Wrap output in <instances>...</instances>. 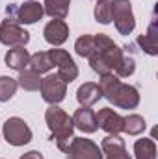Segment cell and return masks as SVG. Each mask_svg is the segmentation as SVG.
I'll use <instances>...</instances> for the list:
<instances>
[{
    "label": "cell",
    "mask_w": 158,
    "mask_h": 159,
    "mask_svg": "<svg viewBox=\"0 0 158 159\" xmlns=\"http://www.w3.org/2000/svg\"><path fill=\"white\" fill-rule=\"evenodd\" d=\"M30 41V34L26 30H22L17 22L11 20H2L0 24V43L6 46H26Z\"/></svg>",
    "instance_id": "obj_9"
},
{
    "label": "cell",
    "mask_w": 158,
    "mask_h": 159,
    "mask_svg": "<svg viewBox=\"0 0 158 159\" xmlns=\"http://www.w3.org/2000/svg\"><path fill=\"white\" fill-rule=\"evenodd\" d=\"M101 98H102V93H101L99 85L93 81H86L77 91V100H78L80 107H89V106L97 104Z\"/></svg>",
    "instance_id": "obj_15"
},
{
    "label": "cell",
    "mask_w": 158,
    "mask_h": 159,
    "mask_svg": "<svg viewBox=\"0 0 158 159\" xmlns=\"http://www.w3.org/2000/svg\"><path fill=\"white\" fill-rule=\"evenodd\" d=\"M43 35H45V41L52 46H60L63 44L67 37H69V26L65 20H60V19H54L50 20L45 30H43Z\"/></svg>",
    "instance_id": "obj_12"
},
{
    "label": "cell",
    "mask_w": 158,
    "mask_h": 159,
    "mask_svg": "<svg viewBox=\"0 0 158 159\" xmlns=\"http://www.w3.org/2000/svg\"><path fill=\"white\" fill-rule=\"evenodd\" d=\"M101 152L104 154L106 159H132L130 154L126 152L125 141L119 135H108L101 143Z\"/></svg>",
    "instance_id": "obj_11"
},
{
    "label": "cell",
    "mask_w": 158,
    "mask_h": 159,
    "mask_svg": "<svg viewBox=\"0 0 158 159\" xmlns=\"http://www.w3.org/2000/svg\"><path fill=\"white\" fill-rule=\"evenodd\" d=\"M75 50H77V54H78L80 57H89V56H93V52L97 50V46H95V37L89 35V34L80 35L78 39H77V43H75Z\"/></svg>",
    "instance_id": "obj_23"
},
{
    "label": "cell",
    "mask_w": 158,
    "mask_h": 159,
    "mask_svg": "<svg viewBox=\"0 0 158 159\" xmlns=\"http://www.w3.org/2000/svg\"><path fill=\"white\" fill-rule=\"evenodd\" d=\"M134 70H136V59L132 56H123L121 63L116 69V76L117 78H128L134 74Z\"/></svg>",
    "instance_id": "obj_26"
},
{
    "label": "cell",
    "mask_w": 158,
    "mask_h": 159,
    "mask_svg": "<svg viewBox=\"0 0 158 159\" xmlns=\"http://www.w3.org/2000/svg\"><path fill=\"white\" fill-rule=\"evenodd\" d=\"M47 54H48L52 65L58 67V76L63 80L65 83H71V81H75L78 78V67L73 61V57L69 56V52H65L62 48H52Z\"/></svg>",
    "instance_id": "obj_6"
},
{
    "label": "cell",
    "mask_w": 158,
    "mask_h": 159,
    "mask_svg": "<svg viewBox=\"0 0 158 159\" xmlns=\"http://www.w3.org/2000/svg\"><path fill=\"white\" fill-rule=\"evenodd\" d=\"M71 119H73V126L78 128L80 131H84V133H95L99 129L95 113L89 107H80V109H77Z\"/></svg>",
    "instance_id": "obj_14"
},
{
    "label": "cell",
    "mask_w": 158,
    "mask_h": 159,
    "mask_svg": "<svg viewBox=\"0 0 158 159\" xmlns=\"http://www.w3.org/2000/svg\"><path fill=\"white\" fill-rule=\"evenodd\" d=\"M52 67L54 65H52V61H50L47 52H37V54L30 56V61H28V69L30 70H34L37 74H43V72H48Z\"/></svg>",
    "instance_id": "obj_21"
},
{
    "label": "cell",
    "mask_w": 158,
    "mask_h": 159,
    "mask_svg": "<svg viewBox=\"0 0 158 159\" xmlns=\"http://www.w3.org/2000/svg\"><path fill=\"white\" fill-rule=\"evenodd\" d=\"M112 20L121 35H128L136 28L130 0H112Z\"/></svg>",
    "instance_id": "obj_4"
},
{
    "label": "cell",
    "mask_w": 158,
    "mask_h": 159,
    "mask_svg": "<svg viewBox=\"0 0 158 159\" xmlns=\"http://www.w3.org/2000/svg\"><path fill=\"white\" fill-rule=\"evenodd\" d=\"M28 61H30V54L24 46H15L6 54V67L13 70H19V72L24 70L28 67Z\"/></svg>",
    "instance_id": "obj_16"
},
{
    "label": "cell",
    "mask_w": 158,
    "mask_h": 159,
    "mask_svg": "<svg viewBox=\"0 0 158 159\" xmlns=\"http://www.w3.org/2000/svg\"><path fill=\"white\" fill-rule=\"evenodd\" d=\"M136 159H156V144L153 139H138L134 143Z\"/></svg>",
    "instance_id": "obj_19"
},
{
    "label": "cell",
    "mask_w": 158,
    "mask_h": 159,
    "mask_svg": "<svg viewBox=\"0 0 158 159\" xmlns=\"http://www.w3.org/2000/svg\"><path fill=\"white\" fill-rule=\"evenodd\" d=\"M99 89L102 93V96L114 104L116 107L121 109H136L138 104H140V93L134 85H126V83H121V80L116 74H104L101 76L99 81Z\"/></svg>",
    "instance_id": "obj_1"
},
{
    "label": "cell",
    "mask_w": 158,
    "mask_h": 159,
    "mask_svg": "<svg viewBox=\"0 0 158 159\" xmlns=\"http://www.w3.org/2000/svg\"><path fill=\"white\" fill-rule=\"evenodd\" d=\"M2 131H4L6 143L11 144V146H24L32 141V129L19 117H11V119L6 120Z\"/></svg>",
    "instance_id": "obj_5"
},
{
    "label": "cell",
    "mask_w": 158,
    "mask_h": 159,
    "mask_svg": "<svg viewBox=\"0 0 158 159\" xmlns=\"http://www.w3.org/2000/svg\"><path fill=\"white\" fill-rule=\"evenodd\" d=\"M17 80L11 76H0V102H7L17 93Z\"/></svg>",
    "instance_id": "obj_25"
},
{
    "label": "cell",
    "mask_w": 158,
    "mask_h": 159,
    "mask_svg": "<svg viewBox=\"0 0 158 159\" xmlns=\"http://www.w3.org/2000/svg\"><path fill=\"white\" fill-rule=\"evenodd\" d=\"M69 6H71V0H45L43 11L52 19L63 20L69 15Z\"/></svg>",
    "instance_id": "obj_18"
},
{
    "label": "cell",
    "mask_w": 158,
    "mask_h": 159,
    "mask_svg": "<svg viewBox=\"0 0 158 159\" xmlns=\"http://www.w3.org/2000/svg\"><path fill=\"white\" fill-rule=\"evenodd\" d=\"M45 120H47L48 129L52 131V141H56L58 148L65 152L75 131L73 119L62 107H58V104H50V107L45 111Z\"/></svg>",
    "instance_id": "obj_3"
},
{
    "label": "cell",
    "mask_w": 158,
    "mask_h": 159,
    "mask_svg": "<svg viewBox=\"0 0 158 159\" xmlns=\"http://www.w3.org/2000/svg\"><path fill=\"white\" fill-rule=\"evenodd\" d=\"M17 83H19L24 91H39L41 78H39L37 72H34V70H30V69H24V70H21Z\"/></svg>",
    "instance_id": "obj_22"
},
{
    "label": "cell",
    "mask_w": 158,
    "mask_h": 159,
    "mask_svg": "<svg viewBox=\"0 0 158 159\" xmlns=\"http://www.w3.org/2000/svg\"><path fill=\"white\" fill-rule=\"evenodd\" d=\"M145 128H147L145 119L136 115V113H132L128 117H123V131L128 133V135H140V133L145 131Z\"/></svg>",
    "instance_id": "obj_20"
},
{
    "label": "cell",
    "mask_w": 158,
    "mask_h": 159,
    "mask_svg": "<svg viewBox=\"0 0 158 159\" xmlns=\"http://www.w3.org/2000/svg\"><path fill=\"white\" fill-rule=\"evenodd\" d=\"M138 44L149 56H156L158 54V37H156V22H155V19L149 24V32L147 34H141L138 37Z\"/></svg>",
    "instance_id": "obj_17"
},
{
    "label": "cell",
    "mask_w": 158,
    "mask_h": 159,
    "mask_svg": "<svg viewBox=\"0 0 158 159\" xmlns=\"http://www.w3.org/2000/svg\"><path fill=\"white\" fill-rule=\"evenodd\" d=\"M95 119H97V126L101 129H104L106 133H110V135H119L123 131V117L110 107L99 109Z\"/></svg>",
    "instance_id": "obj_10"
},
{
    "label": "cell",
    "mask_w": 158,
    "mask_h": 159,
    "mask_svg": "<svg viewBox=\"0 0 158 159\" xmlns=\"http://www.w3.org/2000/svg\"><path fill=\"white\" fill-rule=\"evenodd\" d=\"M95 20L101 24H110L112 22V0H97L95 6Z\"/></svg>",
    "instance_id": "obj_24"
},
{
    "label": "cell",
    "mask_w": 158,
    "mask_h": 159,
    "mask_svg": "<svg viewBox=\"0 0 158 159\" xmlns=\"http://www.w3.org/2000/svg\"><path fill=\"white\" fill-rule=\"evenodd\" d=\"M21 159H43V156H41V152H37V150H30L24 156H21Z\"/></svg>",
    "instance_id": "obj_27"
},
{
    "label": "cell",
    "mask_w": 158,
    "mask_h": 159,
    "mask_svg": "<svg viewBox=\"0 0 158 159\" xmlns=\"http://www.w3.org/2000/svg\"><path fill=\"white\" fill-rule=\"evenodd\" d=\"M65 154H67L65 159H102V152L99 144L84 137H73Z\"/></svg>",
    "instance_id": "obj_8"
},
{
    "label": "cell",
    "mask_w": 158,
    "mask_h": 159,
    "mask_svg": "<svg viewBox=\"0 0 158 159\" xmlns=\"http://www.w3.org/2000/svg\"><path fill=\"white\" fill-rule=\"evenodd\" d=\"M39 91H41V98L48 104H60L65 94H67V83L56 74H48L41 80V85H39Z\"/></svg>",
    "instance_id": "obj_7"
},
{
    "label": "cell",
    "mask_w": 158,
    "mask_h": 159,
    "mask_svg": "<svg viewBox=\"0 0 158 159\" xmlns=\"http://www.w3.org/2000/svg\"><path fill=\"white\" fill-rule=\"evenodd\" d=\"M45 15L43 11V6L36 0H26L19 6V11H17V19H19V24H34L41 20V17Z\"/></svg>",
    "instance_id": "obj_13"
},
{
    "label": "cell",
    "mask_w": 158,
    "mask_h": 159,
    "mask_svg": "<svg viewBox=\"0 0 158 159\" xmlns=\"http://www.w3.org/2000/svg\"><path fill=\"white\" fill-rule=\"evenodd\" d=\"M95 37V46L97 50L93 52V56H89V65L91 69L99 74V76H104V74H110L112 70L117 69V65L123 59V50L119 48L114 41L110 39L106 34H97L93 35Z\"/></svg>",
    "instance_id": "obj_2"
}]
</instances>
